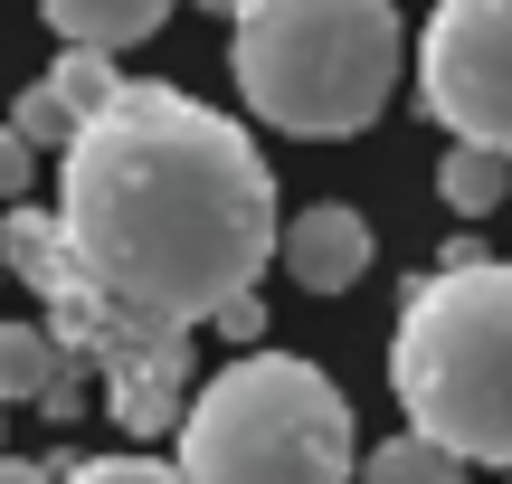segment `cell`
<instances>
[{
	"label": "cell",
	"mask_w": 512,
	"mask_h": 484,
	"mask_svg": "<svg viewBox=\"0 0 512 484\" xmlns=\"http://www.w3.org/2000/svg\"><path fill=\"white\" fill-rule=\"evenodd\" d=\"M275 257H285V276L304 285V295H351V285L370 276V257H380V238H370L361 209L313 200V209H294V219L275 228Z\"/></svg>",
	"instance_id": "6"
},
{
	"label": "cell",
	"mask_w": 512,
	"mask_h": 484,
	"mask_svg": "<svg viewBox=\"0 0 512 484\" xmlns=\"http://www.w3.org/2000/svg\"><path fill=\"white\" fill-rule=\"evenodd\" d=\"M437 200L456 209V219H494V209L512 200V162H503V152H475V143H446Z\"/></svg>",
	"instance_id": "9"
},
{
	"label": "cell",
	"mask_w": 512,
	"mask_h": 484,
	"mask_svg": "<svg viewBox=\"0 0 512 484\" xmlns=\"http://www.w3.org/2000/svg\"><path fill=\"white\" fill-rule=\"evenodd\" d=\"M503 484H512V475H503Z\"/></svg>",
	"instance_id": "18"
},
{
	"label": "cell",
	"mask_w": 512,
	"mask_h": 484,
	"mask_svg": "<svg viewBox=\"0 0 512 484\" xmlns=\"http://www.w3.org/2000/svg\"><path fill=\"white\" fill-rule=\"evenodd\" d=\"M219 333L238 342V352H256V342H266V304H256V295H247V304H228V314H219Z\"/></svg>",
	"instance_id": "15"
},
{
	"label": "cell",
	"mask_w": 512,
	"mask_h": 484,
	"mask_svg": "<svg viewBox=\"0 0 512 484\" xmlns=\"http://www.w3.org/2000/svg\"><path fill=\"white\" fill-rule=\"evenodd\" d=\"M408 67V29L389 0H247L228 19V76L256 124L351 143L389 114Z\"/></svg>",
	"instance_id": "2"
},
{
	"label": "cell",
	"mask_w": 512,
	"mask_h": 484,
	"mask_svg": "<svg viewBox=\"0 0 512 484\" xmlns=\"http://www.w3.org/2000/svg\"><path fill=\"white\" fill-rule=\"evenodd\" d=\"M0 399H38V409L76 399V361L57 352L48 323H0Z\"/></svg>",
	"instance_id": "8"
},
{
	"label": "cell",
	"mask_w": 512,
	"mask_h": 484,
	"mask_svg": "<svg viewBox=\"0 0 512 484\" xmlns=\"http://www.w3.org/2000/svg\"><path fill=\"white\" fill-rule=\"evenodd\" d=\"M38 19H48L67 48H95V57H114V48H133V38H152L171 19V0H38Z\"/></svg>",
	"instance_id": "7"
},
{
	"label": "cell",
	"mask_w": 512,
	"mask_h": 484,
	"mask_svg": "<svg viewBox=\"0 0 512 484\" xmlns=\"http://www.w3.org/2000/svg\"><path fill=\"white\" fill-rule=\"evenodd\" d=\"M0 484H57V466H29V456H0Z\"/></svg>",
	"instance_id": "16"
},
{
	"label": "cell",
	"mask_w": 512,
	"mask_h": 484,
	"mask_svg": "<svg viewBox=\"0 0 512 484\" xmlns=\"http://www.w3.org/2000/svg\"><path fill=\"white\" fill-rule=\"evenodd\" d=\"M200 10H219V19H238V10H247V0H200Z\"/></svg>",
	"instance_id": "17"
},
{
	"label": "cell",
	"mask_w": 512,
	"mask_h": 484,
	"mask_svg": "<svg viewBox=\"0 0 512 484\" xmlns=\"http://www.w3.org/2000/svg\"><path fill=\"white\" fill-rule=\"evenodd\" d=\"M57 95H67V114L86 124V114H105L114 95H124V76H114V57H95V48H67L57 57V76H48Z\"/></svg>",
	"instance_id": "11"
},
{
	"label": "cell",
	"mask_w": 512,
	"mask_h": 484,
	"mask_svg": "<svg viewBox=\"0 0 512 484\" xmlns=\"http://www.w3.org/2000/svg\"><path fill=\"white\" fill-rule=\"evenodd\" d=\"M361 418L313 361L238 352L181 409V484H351Z\"/></svg>",
	"instance_id": "4"
},
{
	"label": "cell",
	"mask_w": 512,
	"mask_h": 484,
	"mask_svg": "<svg viewBox=\"0 0 512 484\" xmlns=\"http://www.w3.org/2000/svg\"><path fill=\"white\" fill-rule=\"evenodd\" d=\"M361 484H465V466L446 447H427V437H389V447H370L361 456Z\"/></svg>",
	"instance_id": "10"
},
{
	"label": "cell",
	"mask_w": 512,
	"mask_h": 484,
	"mask_svg": "<svg viewBox=\"0 0 512 484\" xmlns=\"http://www.w3.org/2000/svg\"><path fill=\"white\" fill-rule=\"evenodd\" d=\"M29 171H38V152L19 143L10 124H0V209H19V200H29Z\"/></svg>",
	"instance_id": "14"
},
{
	"label": "cell",
	"mask_w": 512,
	"mask_h": 484,
	"mask_svg": "<svg viewBox=\"0 0 512 484\" xmlns=\"http://www.w3.org/2000/svg\"><path fill=\"white\" fill-rule=\"evenodd\" d=\"M389 390L408 409V437L446 447L456 466L512 475V266H437L399 304L389 333Z\"/></svg>",
	"instance_id": "3"
},
{
	"label": "cell",
	"mask_w": 512,
	"mask_h": 484,
	"mask_svg": "<svg viewBox=\"0 0 512 484\" xmlns=\"http://www.w3.org/2000/svg\"><path fill=\"white\" fill-rule=\"evenodd\" d=\"M275 257V171L256 133L162 76H124L105 114L57 152V209H0V266L38 323L105 380L114 428H181L190 333L256 295Z\"/></svg>",
	"instance_id": "1"
},
{
	"label": "cell",
	"mask_w": 512,
	"mask_h": 484,
	"mask_svg": "<svg viewBox=\"0 0 512 484\" xmlns=\"http://www.w3.org/2000/svg\"><path fill=\"white\" fill-rule=\"evenodd\" d=\"M10 133H19L29 152H67V143H76V114H67V95H57V86H19Z\"/></svg>",
	"instance_id": "12"
},
{
	"label": "cell",
	"mask_w": 512,
	"mask_h": 484,
	"mask_svg": "<svg viewBox=\"0 0 512 484\" xmlns=\"http://www.w3.org/2000/svg\"><path fill=\"white\" fill-rule=\"evenodd\" d=\"M418 105L446 143L512 162V0H437L418 29Z\"/></svg>",
	"instance_id": "5"
},
{
	"label": "cell",
	"mask_w": 512,
	"mask_h": 484,
	"mask_svg": "<svg viewBox=\"0 0 512 484\" xmlns=\"http://www.w3.org/2000/svg\"><path fill=\"white\" fill-rule=\"evenodd\" d=\"M57 484H181V466H162V456H76V466H57Z\"/></svg>",
	"instance_id": "13"
}]
</instances>
